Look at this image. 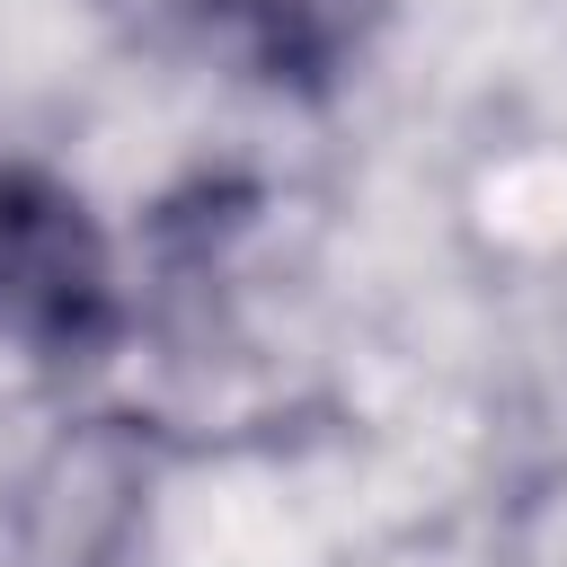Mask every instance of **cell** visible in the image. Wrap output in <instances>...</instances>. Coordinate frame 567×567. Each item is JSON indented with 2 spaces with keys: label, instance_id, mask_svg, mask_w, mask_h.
<instances>
[{
  "label": "cell",
  "instance_id": "1",
  "mask_svg": "<svg viewBox=\"0 0 567 567\" xmlns=\"http://www.w3.org/2000/svg\"><path fill=\"white\" fill-rule=\"evenodd\" d=\"M106 337H115V257L89 204L44 168L0 159V346L35 363H89Z\"/></svg>",
  "mask_w": 567,
  "mask_h": 567
},
{
  "label": "cell",
  "instance_id": "2",
  "mask_svg": "<svg viewBox=\"0 0 567 567\" xmlns=\"http://www.w3.org/2000/svg\"><path fill=\"white\" fill-rule=\"evenodd\" d=\"M168 35H186L195 53L266 80V89H328L363 35L381 0H142Z\"/></svg>",
  "mask_w": 567,
  "mask_h": 567
}]
</instances>
